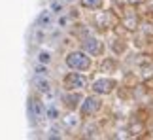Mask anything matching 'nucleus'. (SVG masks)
Segmentation results:
<instances>
[{
    "instance_id": "obj_1",
    "label": "nucleus",
    "mask_w": 153,
    "mask_h": 140,
    "mask_svg": "<svg viewBox=\"0 0 153 140\" xmlns=\"http://www.w3.org/2000/svg\"><path fill=\"white\" fill-rule=\"evenodd\" d=\"M66 66L72 70H78V72H87L93 66V59L89 53H85L83 49L81 51H70L66 55Z\"/></svg>"
},
{
    "instance_id": "obj_2",
    "label": "nucleus",
    "mask_w": 153,
    "mask_h": 140,
    "mask_svg": "<svg viewBox=\"0 0 153 140\" xmlns=\"http://www.w3.org/2000/svg\"><path fill=\"white\" fill-rule=\"evenodd\" d=\"M81 49L85 51V53H89L91 57H102L104 55V42L100 38L93 36V34H85L83 38H81Z\"/></svg>"
},
{
    "instance_id": "obj_3",
    "label": "nucleus",
    "mask_w": 153,
    "mask_h": 140,
    "mask_svg": "<svg viewBox=\"0 0 153 140\" xmlns=\"http://www.w3.org/2000/svg\"><path fill=\"white\" fill-rule=\"evenodd\" d=\"M62 83L64 87H66L68 91H81V89H85L87 85H89V80H87V76H83L81 72H70L64 76V80H62Z\"/></svg>"
},
{
    "instance_id": "obj_4",
    "label": "nucleus",
    "mask_w": 153,
    "mask_h": 140,
    "mask_svg": "<svg viewBox=\"0 0 153 140\" xmlns=\"http://www.w3.org/2000/svg\"><path fill=\"white\" fill-rule=\"evenodd\" d=\"M102 106V101H100V97H85L83 101H81L79 104V114L83 115V118H89V115H95L98 110H100Z\"/></svg>"
},
{
    "instance_id": "obj_5",
    "label": "nucleus",
    "mask_w": 153,
    "mask_h": 140,
    "mask_svg": "<svg viewBox=\"0 0 153 140\" xmlns=\"http://www.w3.org/2000/svg\"><path fill=\"white\" fill-rule=\"evenodd\" d=\"M115 87H117V81L115 80H111V78H98V80L93 81L91 89H93L95 95H110Z\"/></svg>"
},
{
    "instance_id": "obj_6",
    "label": "nucleus",
    "mask_w": 153,
    "mask_h": 140,
    "mask_svg": "<svg viewBox=\"0 0 153 140\" xmlns=\"http://www.w3.org/2000/svg\"><path fill=\"white\" fill-rule=\"evenodd\" d=\"M28 110H30V115L34 119H42L44 118V106H42V102L36 101V98H30V102H28Z\"/></svg>"
},
{
    "instance_id": "obj_7",
    "label": "nucleus",
    "mask_w": 153,
    "mask_h": 140,
    "mask_svg": "<svg viewBox=\"0 0 153 140\" xmlns=\"http://www.w3.org/2000/svg\"><path fill=\"white\" fill-rule=\"evenodd\" d=\"M81 101H83V98H81V95H79L78 91H74V93H70V95H66V97H64V104H66V106H68L70 110L78 108Z\"/></svg>"
},
{
    "instance_id": "obj_8",
    "label": "nucleus",
    "mask_w": 153,
    "mask_h": 140,
    "mask_svg": "<svg viewBox=\"0 0 153 140\" xmlns=\"http://www.w3.org/2000/svg\"><path fill=\"white\" fill-rule=\"evenodd\" d=\"M34 85H36V89L40 93H49L51 91V85H49V81L44 78V76H36L34 78Z\"/></svg>"
},
{
    "instance_id": "obj_9",
    "label": "nucleus",
    "mask_w": 153,
    "mask_h": 140,
    "mask_svg": "<svg viewBox=\"0 0 153 140\" xmlns=\"http://www.w3.org/2000/svg\"><path fill=\"white\" fill-rule=\"evenodd\" d=\"M79 4L87 10H102L104 0H79Z\"/></svg>"
},
{
    "instance_id": "obj_10",
    "label": "nucleus",
    "mask_w": 153,
    "mask_h": 140,
    "mask_svg": "<svg viewBox=\"0 0 153 140\" xmlns=\"http://www.w3.org/2000/svg\"><path fill=\"white\" fill-rule=\"evenodd\" d=\"M38 25L42 27V28H48L51 25V11H42L38 17Z\"/></svg>"
},
{
    "instance_id": "obj_11",
    "label": "nucleus",
    "mask_w": 153,
    "mask_h": 140,
    "mask_svg": "<svg viewBox=\"0 0 153 140\" xmlns=\"http://www.w3.org/2000/svg\"><path fill=\"white\" fill-rule=\"evenodd\" d=\"M38 61L42 63V65H49V63H51V55L48 53V51H40V53H38Z\"/></svg>"
},
{
    "instance_id": "obj_12",
    "label": "nucleus",
    "mask_w": 153,
    "mask_h": 140,
    "mask_svg": "<svg viewBox=\"0 0 153 140\" xmlns=\"http://www.w3.org/2000/svg\"><path fill=\"white\" fill-rule=\"evenodd\" d=\"M45 118H49V119H57L59 118V110L55 106H49L48 108V112H45Z\"/></svg>"
},
{
    "instance_id": "obj_13",
    "label": "nucleus",
    "mask_w": 153,
    "mask_h": 140,
    "mask_svg": "<svg viewBox=\"0 0 153 140\" xmlns=\"http://www.w3.org/2000/svg\"><path fill=\"white\" fill-rule=\"evenodd\" d=\"M64 123H66L68 127H76V125H78V119H76L74 115H68V118L64 119Z\"/></svg>"
},
{
    "instance_id": "obj_14",
    "label": "nucleus",
    "mask_w": 153,
    "mask_h": 140,
    "mask_svg": "<svg viewBox=\"0 0 153 140\" xmlns=\"http://www.w3.org/2000/svg\"><path fill=\"white\" fill-rule=\"evenodd\" d=\"M48 74V68H45L44 65L42 66H36V76H45Z\"/></svg>"
},
{
    "instance_id": "obj_15",
    "label": "nucleus",
    "mask_w": 153,
    "mask_h": 140,
    "mask_svg": "<svg viewBox=\"0 0 153 140\" xmlns=\"http://www.w3.org/2000/svg\"><path fill=\"white\" fill-rule=\"evenodd\" d=\"M128 4H132V6H138V4H144L146 0H127Z\"/></svg>"
},
{
    "instance_id": "obj_16",
    "label": "nucleus",
    "mask_w": 153,
    "mask_h": 140,
    "mask_svg": "<svg viewBox=\"0 0 153 140\" xmlns=\"http://www.w3.org/2000/svg\"><path fill=\"white\" fill-rule=\"evenodd\" d=\"M51 10L55 11V13H59V11H61V4H53V6H51Z\"/></svg>"
},
{
    "instance_id": "obj_17",
    "label": "nucleus",
    "mask_w": 153,
    "mask_h": 140,
    "mask_svg": "<svg viewBox=\"0 0 153 140\" xmlns=\"http://www.w3.org/2000/svg\"><path fill=\"white\" fill-rule=\"evenodd\" d=\"M59 25H61V27L66 25V17H61V19H59Z\"/></svg>"
}]
</instances>
